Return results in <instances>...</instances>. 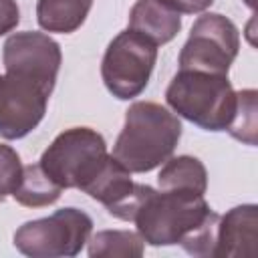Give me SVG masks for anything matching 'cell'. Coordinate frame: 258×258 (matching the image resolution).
Instances as JSON below:
<instances>
[{"label":"cell","instance_id":"1","mask_svg":"<svg viewBox=\"0 0 258 258\" xmlns=\"http://www.w3.org/2000/svg\"><path fill=\"white\" fill-rule=\"evenodd\" d=\"M179 137L181 123L177 115L159 103L137 101L125 113L113 157L131 173H145L171 157Z\"/></svg>","mask_w":258,"mask_h":258},{"label":"cell","instance_id":"2","mask_svg":"<svg viewBox=\"0 0 258 258\" xmlns=\"http://www.w3.org/2000/svg\"><path fill=\"white\" fill-rule=\"evenodd\" d=\"M165 101L179 117L206 131H226L236 111L228 75L202 71H179L165 91Z\"/></svg>","mask_w":258,"mask_h":258},{"label":"cell","instance_id":"3","mask_svg":"<svg viewBox=\"0 0 258 258\" xmlns=\"http://www.w3.org/2000/svg\"><path fill=\"white\" fill-rule=\"evenodd\" d=\"M210 212L204 194L187 189H153L137 210L133 222L143 242L151 246H171L189 236Z\"/></svg>","mask_w":258,"mask_h":258},{"label":"cell","instance_id":"4","mask_svg":"<svg viewBox=\"0 0 258 258\" xmlns=\"http://www.w3.org/2000/svg\"><path fill=\"white\" fill-rule=\"evenodd\" d=\"M107 157V145L101 133L89 127H73L56 135L44 149L40 167L62 189L77 187L83 191Z\"/></svg>","mask_w":258,"mask_h":258},{"label":"cell","instance_id":"5","mask_svg":"<svg viewBox=\"0 0 258 258\" xmlns=\"http://www.w3.org/2000/svg\"><path fill=\"white\" fill-rule=\"evenodd\" d=\"M93 220L77 210L62 208L48 218L22 224L14 232V246L32 258L77 256L89 242Z\"/></svg>","mask_w":258,"mask_h":258},{"label":"cell","instance_id":"6","mask_svg":"<svg viewBox=\"0 0 258 258\" xmlns=\"http://www.w3.org/2000/svg\"><path fill=\"white\" fill-rule=\"evenodd\" d=\"M155 60L157 46L127 28L119 32L105 50L101 62L103 83L113 97L121 101L133 99L147 87Z\"/></svg>","mask_w":258,"mask_h":258},{"label":"cell","instance_id":"7","mask_svg":"<svg viewBox=\"0 0 258 258\" xmlns=\"http://www.w3.org/2000/svg\"><path fill=\"white\" fill-rule=\"evenodd\" d=\"M240 48V34L234 22L222 14H202L179 52V71H202L228 75Z\"/></svg>","mask_w":258,"mask_h":258},{"label":"cell","instance_id":"8","mask_svg":"<svg viewBox=\"0 0 258 258\" xmlns=\"http://www.w3.org/2000/svg\"><path fill=\"white\" fill-rule=\"evenodd\" d=\"M50 93L36 81L6 73L0 77V135L20 139L44 117Z\"/></svg>","mask_w":258,"mask_h":258},{"label":"cell","instance_id":"9","mask_svg":"<svg viewBox=\"0 0 258 258\" xmlns=\"http://www.w3.org/2000/svg\"><path fill=\"white\" fill-rule=\"evenodd\" d=\"M2 60L6 73L22 75L38 85H42L48 93L54 89V81L60 69V46L44 32H16L6 38Z\"/></svg>","mask_w":258,"mask_h":258},{"label":"cell","instance_id":"10","mask_svg":"<svg viewBox=\"0 0 258 258\" xmlns=\"http://www.w3.org/2000/svg\"><path fill=\"white\" fill-rule=\"evenodd\" d=\"M258 254V208L254 204L232 208L218 222L214 256L254 258Z\"/></svg>","mask_w":258,"mask_h":258},{"label":"cell","instance_id":"11","mask_svg":"<svg viewBox=\"0 0 258 258\" xmlns=\"http://www.w3.org/2000/svg\"><path fill=\"white\" fill-rule=\"evenodd\" d=\"M179 28V14L157 0H137L129 12V30L145 36L155 46L173 40Z\"/></svg>","mask_w":258,"mask_h":258},{"label":"cell","instance_id":"12","mask_svg":"<svg viewBox=\"0 0 258 258\" xmlns=\"http://www.w3.org/2000/svg\"><path fill=\"white\" fill-rule=\"evenodd\" d=\"M93 0H38L36 20L46 32H75L87 18Z\"/></svg>","mask_w":258,"mask_h":258},{"label":"cell","instance_id":"13","mask_svg":"<svg viewBox=\"0 0 258 258\" xmlns=\"http://www.w3.org/2000/svg\"><path fill=\"white\" fill-rule=\"evenodd\" d=\"M159 189L171 191V189H187L196 194H206L208 187V173L204 163L198 157L191 155H179L173 159H167L157 175Z\"/></svg>","mask_w":258,"mask_h":258},{"label":"cell","instance_id":"14","mask_svg":"<svg viewBox=\"0 0 258 258\" xmlns=\"http://www.w3.org/2000/svg\"><path fill=\"white\" fill-rule=\"evenodd\" d=\"M60 191L62 187L48 177V173L40 167V163H34V165H24L20 183L12 196L20 206L42 208L54 204L60 198Z\"/></svg>","mask_w":258,"mask_h":258},{"label":"cell","instance_id":"15","mask_svg":"<svg viewBox=\"0 0 258 258\" xmlns=\"http://www.w3.org/2000/svg\"><path fill=\"white\" fill-rule=\"evenodd\" d=\"M143 254V238L129 230H103L89 242L91 258H139Z\"/></svg>","mask_w":258,"mask_h":258},{"label":"cell","instance_id":"16","mask_svg":"<svg viewBox=\"0 0 258 258\" xmlns=\"http://www.w3.org/2000/svg\"><path fill=\"white\" fill-rule=\"evenodd\" d=\"M256 99L258 93L254 89L236 93V111L226 129L234 139L246 145H256Z\"/></svg>","mask_w":258,"mask_h":258},{"label":"cell","instance_id":"17","mask_svg":"<svg viewBox=\"0 0 258 258\" xmlns=\"http://www.w3.org/2000/svg\"><path fill=\"white\" fill-rule=\"evenodd\" d=\"M218 222H220V216L216 212H210L208 218L189 236H185L179 242L183 250L191 256H214L216 240H218Z\"/></svg>","mask_w":258,"mask_h":258},{"label":"cell","instance_id":"18","mask_svg":"<svg viewBox=\"0 0 258 258\" xmlns=\"http://www.w3.org/2000/svg\"><path fill=\"white\" fill-rule=\"evenodd\" d=\"M22 161L18 153L10 147L0 143V202L14 194L22 177Z\"/></svg>","mask_w":258,"mask_h":258},{"label":"cell","instance_id":"19","mask_svg":"<svg viewBox=\"0 0 258 258\" xmlns=\"http://www.w3.org/2000/svg\"><path fill=\"white\" fill-rule=\"evenodd\" d=\"M20 22V10L16 0H0V36L14 30Z\"/></svg>","mask_w":258,"mask_h":258},{"label":"cell","instance_id":"20","mask_svg":"<svg viewBox=\"0 0 258 258\" xmlns=\"http://www.w3.org/2000/svg\"><path fill=\"white\" fill-rule=\"evenodd\" d=\"M177 14H198L212 6L214 0H157Z\"/></svg>","mask_w":258,"mask_h":258},{"label":"cell","instance_id":"21","mask_svg":"<svg viewBox=\"0 0 258 258\" xmlns=\"http://www.w3.org/2000/svg\"><path fill=\"white\" fill-rule=\"evenodd\" d=\"M244 2H246V4L250 6V8H254V0H244Z\"/></svg>","mask_w":258,"mask_h":258}]
</instances>
